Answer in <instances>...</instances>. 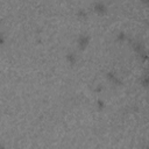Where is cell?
I'll return each mask as SVG.
<instances>
[{
  "instance_id": "8",
  "label": "cell",
  "mask_w": 149,
  "mask_h": 149,
  "mask_svg": "<svg viewBox=\"0 0 149 149\" xmlns=\"http://www.w3.org/2000/svg\"><path fill=\"white\" fill-rule=\"evenodd\" d=\"M139 57L142 59V61H147L148 58H149V56H148V54H147V51L144 50V51H142V52H140L139 54Z\"/></svg>"
},
{
  "instance_id": "5",
  "label": "cell",
  "mask_w": 149,
  "mask_h": 149,
  "mask_svg": "<svg viewBox=\"0 0 149 149\" xmlns=\"http://www.w3.org/2000/svg\"><path fill=\"white\" fill-rule=\"evenodd\" d=\"M141 85L144 86V87L149 86V69H147L144 71V73L142 74V77H141Z\"/></svg>"
},
{
  "instance_id": "12",
  "label": "cell",
  "mask_w": 149,
  "mask_h": 149,
  "mask_svg": "<svg viewBox=\"0 0 149 149\" xmlns=\"http://www.w3.org/2000/svg\"><path fill=\"white\" fill-rule=\"evenodd\" d=\"M148 27H149V20H148Z\"/></svg>"
},
{
  "instance_id": "7",
  "label": "cell",
  "mask_w": 149,
  "mask_h": 149,
  "mask_svg": "<svg viewBox=\"0 0 149 149\" xmlns=\"http://www.w3.org/2000/svg\"><path fill=\"white\" fill-rule=\"evenodd\" d=\"M77 16H78L80 20H85V19L87 17V13H86V10H84L83 8H80V9H78V12H77Z\"/></svg>"
},
{
  "instance_id": "2",
  "label": "cell",
  "mask_w": 149,
  "mask_h": 149,
  "mask_svg": "<svg viewBox=\"0 0 149 149\" xmlns=\"http://www.w3.org/2000/svg\"><path fill=\"white\" fill-rule=\"evenodd\" d=\"M93 9L98 13V14H104V13H106V9H107V7H106V5L104 3V2H101V1H98V2H95L94 3V6H93Z\"/></svg>"
},
{
  "instance_id": "6",
  "label": "cell",
  "mask_w": 149,
  "mask_h": 149,
  "mask_svg": "<svg viewBox=\"0 0 149 149\" xmlns=\"http://www.w3.org/2000/svg\"><path fill=\"white\" fill-rule=\"evenodd\" d=\"M66 61H68L69 64L73 65V64L77 62V56H76L73 52H69V54L66 55Z\"/></svg>"
},
{
  "instance_id": "4",
  "label": "cell",
  "mask_w": 149,
  "mask_h": 149,
  "mask_svg": "<svg viewBox=\"0 0 149 149\" xmlns=\"http://www.w3.org/2000/svg\"><path fill=\"white\" fill-rule=\"evenodd\" d=\"M107 78H108V80H109L112 84H115V85H120V84H121V80L116 77V74H115L114 72H108V73H107Z\"/></svg>"
},
{
  "instance_id": "3",
  "label": "cell",
  "mask_w": 149,
  "mask_h": 149,
  "mask_svg": "<svg viewBox=\"0 0 149 149\" xmlns=\"http://www.w3.org/2000/svg\"><path fill=\"white\" fill-rule=\"evenodd\" d=\"M132 45H133L134 50L137 52V55H139L140 52H142V51H144V50H146V49H144L143 43H142V42H140V41H133V42H132Z\"/></svg>"
},
{
  "instance_id": "9",
  "label": "cell",
  "mask_w": 149,
  "mask_h": 149,
  "mask_svg": "<svg viewBox=\"0 0 149 149\" xmlns=\"http://www.w3.org/2000/svg\"><path fill=\"white\" fill-rule=\"evenodd\" d=\"M118 40H125V33H119L118 34Z\"/></svg>"
},
{
  "instance_id": "1",
  "label": "cell",
  "mask_w": 149,
  "mask_h": 149,
  "mask_svg": "<svg viewBox=\"0 0 149 149\" xmlns=\"http://www.w3.org/2000/svg\"><path fill=\"white\" fill-rule=\"evenodd\" d=\"M90 43V36L86 35V34H81L79 37H78V41H77V44L80 49H85Z\"/></svg>"
},
{
  "instance_id": "11",
  "label": "cell",
  "mask_w": 149,
  "mask_h": 149,
  "mask_svg": "<svg viewBox=\"0 0 149 149\" xmlns=\"http://www.w3.org/2000/svg\"><path fill=\"white\" fill-rule=\"evenodd\" d=\"M142 2L146 3V5H149V0H142Z\"/></svg>"
},
{
  "instance_id": "10",
  "label": "cell",
  "mask_w": 149,
  "mask_h": 149,
  "mask_svg": "<svg viewBox=\"0 0 149 149\" xmlns=\"http://www.w3.org/2000/svg\"><path fill=\"white\" fill-rule=\"evenodd\" d=\"M98 107L101 109V108H104L105 107V104H104V101H101V100H98Z\"/></svg>"
}]
</instances>
